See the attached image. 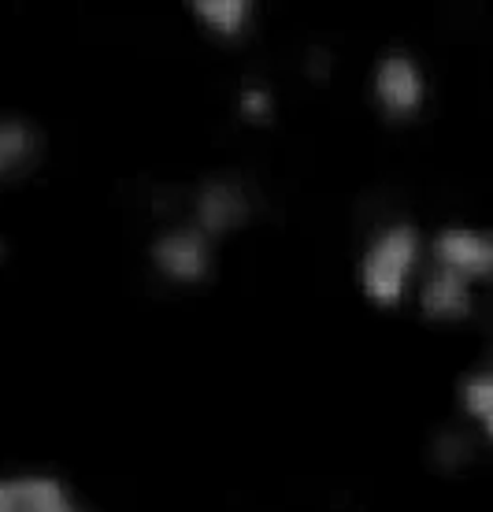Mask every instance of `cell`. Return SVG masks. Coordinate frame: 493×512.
<instances>
[{
  "mask_svg": "<svg viewBox=\"0 0 493 512\" xmlns=\"http://www.w3.org/2000/svg\"><path fill=\"white\" fill-rule=\"evenodd\" d=\"M419 260V234L408 223H390L367 245L360 260V286L375 305L390 308L405 297L408 275Z\"/></svg>",
  "mask_w": 493,
  "mask_h": 512,
  "instance_id": "6da1fadb",
  "label": "cell"
},
{
  "mask_svg": "<svg viewBox=\"0 0 493 512\" xmlns=\"http://www.w3.org/2000/svg\"><path fill=\"white\" fill-rule=\"evenodd\" d=\"M375 101L390 119H412L427 101V82L408 52H386L375 67Z\"/></svg>",
  "mask_w": 493,
  "mask_h": 512,
  "instance_id": "7a4b0ae2",
  "label": "cell"
},
{
  "mask_svg": "<svg viewBox=\"0 0 493 512\" xmlns=\"http://www.w3.org/2000/svg\"><path fill=\"white\" fill-rule=\"evenodd\" d=\"M152 264L171 282H201L212 271V245L197 227H171L152 242Z\"/></svg>",
  "mask_w": 493,
  "mask_h": 512,
  "instance_id": "3957f363",
  "label": "cell"
},
{
  "mask_svg": "<svg viewBox=\"0 0 493 512\" xmlns=\"http://www.w3.org/2000/svg\"><path fill=\"white\" fill-rule=\"evenodd\" d=\"M434 260L468 282L493 279V234L479 227H445L434 238Z\"/></svg>",
  "mask_w": 493,
  "mask_h": 512,
  "instance_id": "277c9868",
  "label": "cell"
},
{
  "mask_svg": "<svg viewBox=\"0 0 493 512\" xmlns=\"http://www.w3.org/2000/svg\"><path fill=\"white\" fill-rule=\"evenodd\" d=\"M193 208H197V231L208 234V238H219V234L245 227V219L253 212L249 193L241 190L234 179H208L197 190Z\"/></svg>",
  "mask_w": 493,
  "mask_h": 512,
  "instance_id": "5b68a950",
  "label": "cell"
},
{
  "mask_svg": "<svg viewBox=\"0 0 493 512\" xmlns=\"http://www.w3.org/2000/svg\"><path fill=\"white\" fill-rule=\"evenodd\" d=\"M0 512H82L52 475H0Z\"/></svg>",
  "mask_w": 493,
  "mask_h": 512,
  "instance_id": "8992f818",
  "label": "cell"
},
{
  "mask_svg": "<svg viewBox=\"0 0 493 512\" xmlns=\"http://www.w3.org/2000/svg\"><path fill=\"white\" fill-rule=\"evenodd\" d=\"M419 308H423L427 320L438 323L464 320V316H471V282L453 275V271L438 268L423 282V290H419Z\"/></svg>",
  "mask_w": 493,
  "mask_h": 512,
  "instance_id": "52a82bcc",
  "label": "cell"
},
{
  "mask_svg": "<svg viewBox=\"0 0 493 512\" xmlns=\"http://www.w3.org/2000/svg\"><path fill=\"white\" fill-rule=\"evenodd\" d=\"M41 138L23 119H0V182H12L38 164Z\"/></svg>",
  "mask_w": 493,
  "mask_h": 512,
  "instance_id": "ba28073f",
  "label": "cell"
},
{
  "mask_svg": "<svg viewBox=\"0 0 493 512\" xmlns=\"http://www.w3.org/2000/svg\"><path fill=\"white\" fill-rule=\"evenodd\" d=\"M193 15L215 38H238L253 19V4L249 0H201V4H193Z\"/></svg>",
  "mask_w": 493,
  "mask_h": 512,
  "instance_id": "9c48e42d",
  "label": "cell"
},
{
  "mask_svg": "<svg viewBox=\"0 0 493 512\" xmlns=\"http://www.w3.org/2000/svg\"><path fill=\"white\" fill-rule=\"evenodd\" d=\"M460 405H464V412L482 427V435L493 438V368L471 372L468 379L460 383Z\"/></svg>",
  "mask_w": 493,
  "mask_h": 512,
  "instance_id": "30bf717a",
  "label": "cell"
},
{
  "mask_svg": "<svg viewBox=\"0 0 493 512\" xmlns=\"http://www.w3.org/2000/svg\"><path fill=\"white\" fill-rule=\"evenodd\" d=\"M241 116L245 119H253V123H264L267 116H271V93L264 90V86H245L241 90Z\"/></svg>",
  "mask_w": 493,
  "mask_h": 512,
  "instance_id": "8fae6325",
  "label": "cell"
},
{
  "mask_svg": "<svg viewBox=\"0 0 493 512\" xmlns=\"http://www.w3.org/2000/svg\"><path fill=\"white\" fill-rule=\"evenodd\" d=\"M0 253H4V245H0Z\"/></svg>",
  "mask_w": 493,
  "mask_h": 512,
  "instance_id": "7c38bea8",
  "label": "cell"
}]
</instances>
